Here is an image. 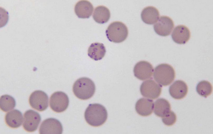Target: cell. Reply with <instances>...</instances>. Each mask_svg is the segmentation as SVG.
Instances as JSON below:
<instances>
[{
  "label": "cell",
  "instance_id": "22",
  "mask_svg": "<svg viewBox=\"0 0 213 134\" xmlns=\"http://www.w3.org/2000/svg\"><path fill=\"white\" fill-rule=\"evenodd\" d=\"M196 89L199 95L206 98L212 93V87L209 82L206 80H203L198 83Z\"/></svg>",
  "mask_w": 213,
  "mask_h": 134
},
{
  "label": "cell",
  "instance_id": "14",
  "mask_svg": "<svg viewBox=\"0 0 213 134\" xmlns=\"http://www.w3.org/2000/svg\"><path fill=\"white\" fill-rule=\"evenodd\" d=\"M93 7L89 1L87 0L79 1L74 7L75 12L79 18H88L92 15Z\"/></svg>",
  "mask_w": 213,
  "mask_h": 134
},
{
  "label": "cell",
  "instance_id": "12",
  "mask_svg": "<svg viewBox=\"0 0 213 134\" xmlns=\"http://www.w3.org/2000/svg\"><path fill=\"white\" fill-rule=\"evenodd\" d=\"M171 37L175 43L179 44H185L190 39V31L186 26L182 25H179L174 29Z\"/></svg>",
  "mask_w": 213,
  "mask_h": 134
},
{
  "label": "cell",
  "instance_id": "4",
  "mask_svg": "<svg viewBox=\"0 0 213 134\" xmlns=\"http://www.w3.org/2000/svg\"><path fill=\"white\" fill-rule=\"evenodd\" d=\"M108 40L115 43H120L125 40L127 37L128 31L126 25L119 21L111 23L105 31Z\"/></svg>",
  "mask_w": 213,
  "mask_h": 134
},
{
  "label": "cell",
  "instance_id": "21",
  "mask_svg": "<svg viewBox=\"0 0 213 134\" xmlns=\"http://www.w3.org/2000/svg\"><path fill=\"white\" fill-rule=\"evenodd\" d=\"M15 99L11 96L5 94L1 96L0 99L1 109L4 112H7L13 109L16 106Z\"/></svg>",
  "mask_w": 213,
  "mask_h": 134
},
{
  "label": "cell",
  "instance_id": "11",
  "mask_svg": "<svg viewBox=\"0 0 213 134\" xmlns=\"http://www.w3.org/2000/svg\"><path fill=\"white\" fill-rule=\"evenodd\" d=\"M154 71L152 65L148 61H142L137 63L133 70L134 76L141 80H144L152 77Z\"/></svg>",
  "mask_w": 213,
  "mask_h": 134
},
{
  "label": "cell",
  "instance_id": "6",
  "mask_svg": "<svg viewBox=\"0 0 213 134\" xmlns=\"http://www.w3.org/2000/svg\"><path fill=\"white\" fill-rule=\"evenodd\" d=\"M29 102L32 108L42 112L46 110L48 106L49 97L44 92L36 90L31 94Z\"/></svg>",
  "mask_w": 213,
  "mask_h": 134
},
{
  "label": "cell",
  "instance_id": "9",
  "mask_svg": "<svg viewBox=\"0 0 213 134\" xmlns=\"http://www.w3.org/2000/svg\"><path fill=\"white\" fill-rule=\"evenodd\" d=\"M23 126L27 131L32 132L36 130L41 120L38 113L31 109L26 111L24 113Z\"/></svg>",
  "mask_w": 213,
  "mask_h": 134
},
{
  "label": "cell",
  "instance_id": "7",
  "mask_svg": "<svg viewBox=\"0 0 213 134\" xmlns=\"http://www.w3.org/2000/svg\"><path fill=\"white\" fill-rule=\"evenodd\" d=\"M140 91L143 97L155 99L160 95L161 86L153 80L149 79L142 83L140 86Z\"/></svg>",
  "mask_w": 213,
  "mask_h": 134
},
{
  "label": "cell",
  "instance_id": "16",
  "mask_svg": "<svg viewBox=\"0 0 213 134\" xmlns=\"http://www.w3.org/2000/svg\"><path fill=\"white\" fill-rule=\"evenodd\" d=\"M23 119L21 112L16 109L7 112L5 117V121L7 125L13 128L20 126L22 123Z\"/></svg>",
  "mask_w": 213,
  "mask_h": 134
},
{
  "label": "cell",
  "instance_id": "2",
  "mask_svg": "<svg viewBox=\"0 0 213 134\" xmlns=\"http://www.w3.org/2000/svg\"><path fill=\"white\" fill-rule=\"evenodd\" d=\"M73 92L78 98L86 100L91 98L94 95L96 87L94 82L87 77H82L74 82L72 88Z\"/></svg>",
  "mask_w": 213,
  "mask_h": 134
},
{
  "label": "cell",
  "instance_id": "1",
  "mask_svg": "<svg viewBox=\"0 0 213 134\" xmlns=\"http://www.w3.org/2000/svg\"><path fill=\"white\" fill-rule=\"evenodd\" d=\"M108 113L105 108L98 103L90 104L84 113V118L90 125L97 127L103 124L106 121Z\"/></svg>",
  "mask_w": 213,
  "mask_h": 134
},
{
  "label": "cell",
  "instance_id": "8",
  "mask_svg": "<svg viewBox=\"0 0 213 134\" xmlns=\"http://www.w3.org/2000/svg\"><path fill=\"white\" fill-rule=\"evenodd\" d=\"M63 128L58 120L50 118L44 120L40 126L39 132L40 134H61Z\"/></svg>",
  "mask_w": 213,
  "mask_h": 134
},
{
  "label": "cell",
  "instance_id": "13",
  "mask_svg": "<svg viewBox=\"0 0 213 134\" xmlns=\"http://www.w3.org/2000/svg\"><path fill=\"white\" fill-rule=\"evenodd\" d=\"M169 92L171 96L176 99H181L187 95L188 86L183 81L177 80L175 81L169 88Z\"/></svg>",
  "mask_w": 213,
  "mask_h": 134
},
{
  "label": "cell",
  "instance_id": "23",
  "mask_svg": "<svg viewBox=\"0 0 213 134\" xmlns=\"http://www.w3.org/2000/svg\"><path fill=\"white\" fill-rule=\"evenodd\" d=\"M176 114L173 111H171L162 118L163 123L167 126L173 125L176 122Z\"/></svg>",
  "mask_w": 213,
  "mask_h": 134
},
{
  "label": "cell",
  "instance_id": "18",
  "mask_svg": "<svg viewBox=\"0 0 213 134\" xmlns=\"http://www.w3.org/2000/svg\"><path fill=\"white\" fill-rule=\"evenodd\" d=\"M106 52L105 48L102 43L96 42L92 43L88 48V55L95 61L102 59Z\"/></svg>",
  "mask_w": 213,
  "mask_h": 134
},
{
  "label": "cell",
  "instance_id": "20",
  "mask_svg": "<svg viewBox=\"0 0 213 134\" xmlns=\"http://www.w3.org/2000/svg\"><path fill=\"white\" fill-rule=\"evenodd\" d=\"M111 16L109 9L104 6L100 5L95 9L93 17L97 23L103 24L107 22Z\"/></svg>",
  "mask_w": 213,
  "mask_h": 134
},
{
  "label": "cell",
  "instance_id": "17",
  "mask_svg": "<svg viewBox=\"0 0 213 134\" xmlns=\"http://www.w3.org/2000/svg\"><path fill=\"white\" fill-rule=\"evenodd\" d=\"M159 13L158 10L152 6L144 8L142 10L141 17L142 21L148 24L155 23L158 19Z\"/></svg>",
  "mask_w": 213,
  "mask_h": 134
},
{
  "label": "cell",
  "instance_id": "15",
  "mask_svg": "<svg viewBox=\"0 0 213 134\" xmlns=\"http://www.w3.org/2000/svg\"><path fill=\"white\" fill-rule=\"evenodd\" d=\"M154 107L153 100L145 98H141L136 102L135 109L140 115L146 116L152 113Z\"/></svg>",
  "mask_w": 213,
  "mask_h": 134
},
{
  "label": "cell",
  "instance_id": "3",
  "mask_svg": "<svg viewBox=\"0 0 213 134\" xmlns=\"http://www.w3.org/2000/svg\"><path fill=\"white\" fill-rule=\"evenodd\" d=\"M153 77L160 85L166 86L170 85L174 80L175 73L170 65L165 63L160 64L155 68Z\"/></svg>",
  "mask_w": 213,
  "mask_h": 134
},
{
  "label": "cell",
  "instance_id": "19",
  "mask_svg": "<svg viewBox=\"0 0 213 134\" xmlns=\"http://www.w3.org/2000/svg\"><path fill=\"white\" fill-rule=\"evenodd\" d=\"M170 105L166 100L160 98L157 100L154 104V112L157 116L163 117L170 111Z\"/></svg>",
  "mask_w": 213,
  "mask_h": 134
},
{
  "label": "cell",
  "instance_id": "5",
  "mask_svg": "<svg viewBox=\"0 0 213 134\" xmlns=\"http://www.w3.org/2000/svg\"><path fill=\"white\" fill-rule=\"evenodd\" d=\"M69 102V98L67 94L63 92L58 91L54 92L51 96L49 105L53 111L60 113L67 109Z\"/></svg>",
  "mask_w": 213,
  "mask_h": 134
},
{
  "label": "cell",
  "instance_id": "10",
  "mask_svg": "<svg viewBox=\"0 0 213 134\" xmlns=\"http://www.w3.org/2000/svg\"><path fill=\"white\" fill-rule=\"evenodd\" d=\"M174 26V22L172 19L166 16H162L154 24L153 28L158 34L166 36L170 34Z\"/></svg>",
  "mask_w": 213,
  "mask_h": 134
}]
</instances>
